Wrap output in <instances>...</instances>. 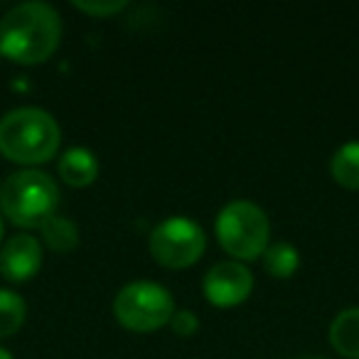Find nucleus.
<instances>
[{"mask_svg":"<svg viewBox=\"0 0 359 359\" xmlns=\"http://www.w3.org/2000/svg\"><path fill=\"white\" fill-rule=\"evenodd\" d=\"M330 344L347 359H359V308L337 313L330 323Z\"/></svg>","mask_w":359,"mask_h":359,"instance_id":"nucleus-10","label":"nucleus"},{"mask_svg":"<svg viewBox=\"0 0 359 359\" xmlns=\"http://www.w3.org/2000/svg\"><path fill=\"white\" fill-rule=\"evenodd\" d=\"M300 359H325V357H300Z\"/></svg>","mask_w":359,"mask_h":359,"instance_id":"nucleus-19","label":"nucleus"},{"mask_svg":"<svg viewBox=\"0 0 359 359\" xmlns=\"http://www.w3.org/2000/svg\"><path fill=\"white\" fill-rule=\"evenodd\" d=\"M0 60H3V55H0Z\"/></svg>","mask_w":359,"mask_h":359,"instance_id":"nucleus-20","label":"nucleus"},{"mask_svg":"<svg viewBox=\"0 0 359 359\" xmlns=\"http://www.w3.org/2000/svg\"><path fill=\"white\" fill-rule=\"evenodd\" d=\"M150 254L165 269H187L205 254L207 236L197 222L187 217H168L150 231Z\"/></svg>","mask_w":359,"mask_h":359,"instance_id":"nucleus-6","label":"nucleus"},{"mask_svg":"<svg viewBox=\"0 0 359 359\" xmlns=\"http://www.w3.org/2000/svg\"><path fill=\"white\" fill-rule=\"evenodd\" d=\"M27 303L15 290L0 288V339L13 337L25 325Z\"/></svg>","mask_w":359,"mask_h":359,"instance_id":"nucleus-13","label":"nucleus"},{"mask_svg":"<svg viewBox=\"0 0 359 359\" xmlns=\"http://www.w3.org/2000/svg\"><path fill=\"white\" fill-rule=\"evenodd\" d=\"M42 269V241L30 234H15L0 249V276L11 283H25Z\"/></svg>","mask_w":359,"mask_h":359,"instance_id":"nucleus-8","label":"nucleus"},{"mask_svg":"<svg viewBox=\"0 0 359 359\" xmlns=\"http://www.w3.org/2000/svg\"><path fill=\"white\" fill-rule=\"evenodd\" d=\"M60 207V187L42 170H18L0 185V212L15 226L35 229Z\"/></svg>","mask_w":359,"mask_h":359,"instance_id":"nucleus-3","label":"nucleus"},{"mask_svg":"<svg viewBox=\"0 0 359 359\" xmlns=\"http://www.w3.org/2000/svg\"><path fill=\"white\" fill-rule=\"evenodd\" d=\"M62 20L50 3L32 0L11 8L0 20V55L15 65H40L57 52Z\"/></svg>","mask_w":359,"mask_h":359,"instance_id":"nucleus-1","label":"nucleus"},{"mask_svg":"<svg viewBox=\"0 0 359 359\" xmlns=\"http://www.w3.org/2000/svg\"><path fill=\"white\" fill-rule=\"evenodd\" d=\"M72 6L76 11L86 13L94 18H111L116 13H121L126 8V0H74Z\"/></svg>","mask_w":359,"mask_h":359,"instance_id":"nucleus-15","label":"nucleus"},{"mask_svg":"<svg viewBox=\"0 0 359 359\" xmlns=\"http://www.w3.org/2000/svg\"><path fill=\"white\" fill-rule=\"evenodd\" d=\"M0 241H3V219H0Z\"/></svg>","mask_w":359,"mask_h":359,"instance_id":"nucleus-18","label":"nucleus"},{"mask_svg":"<svg viewBox=\"0 0 359 359\" xmlns=\"http://www.w3.org/2000/svg\"><path fill=\"white\" fill-rule=\"evenodd\" d=\"M170 327L177 337H190V334L197 332L200 327V320L192 310H175L172 320H170Z\"/></svg>","mask_w":359,"mask_h":359,"instance_id":"nucleus-16","label":"nucleus"},{"mask_svg":"<svg viewBox=\"0 0 359 359\" xmlns=\"http://www.w3.org/2000/svg\"><path fill=\"white\" fill-rule=\"evenodd\" d=\"M62 130L55 116L37 106H20L0 118V155L18 165H40L57 155Z\"/></svg>","mask_w":359,"mask_h":359,"instance_id":"nucleus-2","label":"nucleus"},{"mask_svg":"<svg viewBox=\"0 0 359 359\" xmlns=\"http://www.w3.org/2000/svg\"><path fill=\"white\" fill-rule=\"evenodd\" d=\"M330 175L337 185L359 190V140H349L330 158Z\"/></svg>","mask_w":359,"mask_h":359,"instance_id":"nucleus-11","label":"nucleus"},{"mask_svg":"<svg viewBox=\"0 0 359 359\" xmlns=\"http://www.w3.org/2000/svg\"><path fill=\"white\" fill-rule=\"evenodd\" d=\"M217 241L234 261H256L269 249L271 222L259 205L234 200L222 207L215 222Z\"/></svg>","mask_w":359,"mask_h":359,"instance_id":"nucleus-4","label":"nucleus"},{"mask_svg":"<svg viewBox=\"0 0 359 359\" xmlns=\"http://www.w3.org/2000/svg\"><path fill=\"white\" fill-rule=\"evenodd\" d=\"M0 359H15V357H13V354L8 352L6 347H0Z\"/></svg>","mask_w":359,"mask_h":359,"instance_id":"nucleus-17","label":"nucleus"},{"mask_svg":"<svg viewBox=\"0 0 359 359\" xmlns=\"http://www.w3.org/2000/svg\"><path fill=\"white\" fill-rule=\"evenodd\" d=\"M264 269L266 273H271L273 278H290L300 266V254L295 246L278 241V244H269V249L264 251Z\"/></svg>","mask_w":359,"mask_h":359,"instance_id":"nucleus-14","label":"nucleus"},{"mask_svg":"<svg viewBox=\"0 0 359 359\" xmlns=\"http://www.w3.org/2000/svg\"><path fill=\"white\" fill-rule=\"evenodd\" d=\"M202 290L215 308H234L251 295L254 276L241 261L226 259L207 271L205 278H202Z\"/></svg>","mask_w":359,"mask_h":359,"instance_id":"nucleus-7","label":"nucleus"},{"mask_svg":"<svg viewBox=\"0 0 359 359\" xmlns=\"http://www.w3.org/2000/svg\"><path fill=\"white\" fill-rule=\"evenodd\" d=\"M62 182L69 187H89L99 177V160L86 148H69L57 163Z\"/></svg>","mask_w":359,"mask_h":359,"instance_id":"nucleus-9","label":"nucleus"},{"mask_svg":"<svg viewBox=\"0 0 359 359\" xmlns=\"http://www.w3.org/2000/svg\"><path fill=\"white\" fill-rule=\"evenodd\" d=\"M175 300L165 285L153 280H133L123 285L114 298V318L130 332H155L170 325Z\"/></svg>","mask_w":359,"mask_h":359,"instance_id":"nucleus-5","label":"nucleus"},{"mask_svg":"<svg viewBox=\"0 0 359 359\" xmlns=\"http://www.w3.org/2000/svg\"><path fill=\"white\" fill-rule=\"evenodd\" d=\"M42 229V241L47 244V249H52L55 254H69L79 246V229L72 219L67 217H50L45 224L40 226Z\"/></svg>","mask_w":359,"mask_h":359,"instance_id":"nucleus-12","label":"nucleus"}]
</instances>
